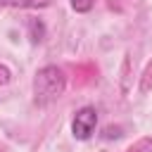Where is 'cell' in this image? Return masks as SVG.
Returning a JSON list of instances; mask_svg holds the SVG:
<instances>
[{
    "mask_svg": "<svg viewBox=\"0 0 152 152\" xmlns=\"http://www.w3.org/2000/svg\"><path fill=\"white\" fill-rule=\"evenodd\" d=\"M64 88H66V76L59 66L55 64H48L43 69L36 71V78H33V100L36 104H50L55 102L57 97L64 95Z\"/></svg>",
    "mask_w": 152,
    "mask_h": 152,
    "instance_id": "obj_1",
    "label": "cell"
},
{
    "mask_svg": "<svg viewBox=\"0 0 152 152\" xmlns=\"http://www.w3.org/2000/svg\"><path fill=\"white\" fill-rule=\"evenodd\" d=\"M97 128V109L95 107H81L71 121V133L76 140H88Z\"/></svg>",
    "mask_w": 152,
    "mask_h": 152,
    "instance_id": "obj_2",
    "label": "cell"
},
{
    "mask_svg": "<svg viewBox=\"0 0 152 152\" xmlns=\"http://www.w3.org/2000/svg\"><path fill=\"white\" fill-rule=\"evenodd\" d=\"M52 0H0L2 7H17V10H43Z\"/></svg>",
    "mask_w": 152,
    "mask_h": 152,
    "instance_id": "obj_3",
    "label": "cell"
},
{
    "mask_svg": "<svg viewBox=\"0 0 152 152\" xmlns=\"http://www.w3.org/2000/svg\"><path fill=\"white\" fill-rule=\"evenodd\" d=\"M28 38L31 43H40L45 38V24L40 19H28Z\"/></svg>",
    "mask_w": 152,
    "mask_h": 152,
    "instance_id": "obj_4",
    "label": "cell"
},
{
    "mask_svg": "<svg viewBox=\"0 0 152 152\" xmlns=\"http://www.w3.org/2000/svg\"><path fill=\"white\" fill-rule=\"evenodd\" d=\"M126 152H152V138H140L135 145H131Z\"/></svg>",
    "mask_w": 152,
    "mask_h": 152,
    "instance_id": "obj_5",
    "label": "cell"
},
{
    "mask_svg": "<svg viewBox=\"0 0 152 152\" xmlns=\"http://www.w3.org/2000/svg\"><path fill=\"white\" fill-rule=\"evenodd\" d=\"M93 5H95V0H71V7H74L78 14L90 12V10H93Z\"/></svg>",
    "mask_w": 152,
    "mask_h": 152,
    "instance_id": "obj_6",
    "label": "cell"
},
{
    "mask_svg": "<svg viewBox=\"0 0 152 152\" xmlns=\"http://www.w3.org/2000/svg\"><path fill=\"white\" fill-rule=\"evenodd\" d=\"M150 86H152V64H150V66H147V71H145V78H142L140 93H147V90H150Z\"/></svg>",
    "mask_w": 152,
    "mask_h": 152,
    "instance_id": "obj_7",
    "label": "cell"
},
{
    "mask_svg": "<svg viewBox=\"0 0 152 152\" xmlns=\"http://www.w3.org/2000/svg\"><path fill=\"white\" fill-rule=\"evenodd\" d=\"M10 81H12V71H10V66L0 64V86H7Z\"/></svg>",
    "mask_w": 152,
    "mask_h": 152,
    "instance_id": "obj_8",
    "label": "cell"
},
{
    "mask_svg": "<svg viewBox=\"0 0 152 152\" xmlns=\"http://www.w3.org/2000/svg\"><path fill=\"white\" fill-rule=\"evenodd\" d=\"M119 135H121V128H119V126H107V128H104V138H107V140L119 138Z\"/></svg>",
    "mask_w": 152,
    "mask_h": 152,
    "instance_id": "obj_9",
    "label": "cell"
}]
</instances>
